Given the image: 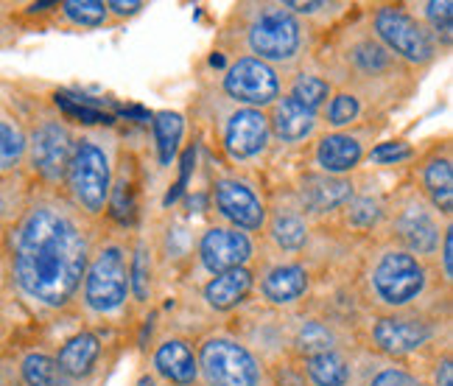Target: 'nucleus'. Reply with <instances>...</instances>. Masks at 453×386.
Returning <instances> with one entry per match:
<instances>
[{
    "label": "nucleus",
    "mask_w": 453,
    "mask_h": 386,
    "mask_svg": "<svg viewBox=\"0 0 453 386\" xmlns=\"http://www.w3.org/2000/svg\"><path fill=\"white\" fill-rule=\"evenodd\" d=\"M90 252V219L54 190L31 197L9 227L12 280L23 300L45 313L73 305Z\"/></svg>",
    "instance_id": "nucleus-1"
},
{
    "label": "nucleus",
    "mask_w": 453,
    "mask_h": 386,
    "mask_svg": "<svg viewBox=\"0 0 453 386\" xmlns=\"http://www.w3.org/2000/svg\"><path fill=\"white\" fill-rule=\"evenodd\" d=\"M118 143L107 129H87L76 135L71 163L65 171V199L71 202L81 216L98 219L107 210L112 174H115Z\"/></svg>",
    "instance_id": "nucleus-2"
},
{
    "label": "nucleus",
    "mask_w": 453,
    "mask_h": 386,
    "mask_svg": "<svg viewBox=\"0 0 453 386\" xmlns=\"http://www.w3.org/2000/svg\"><path fill=\"white\" fill-rule=\"evenodd\" d=\"M428 283L431 269L426 260L383 241L364 272V300H370L375 313L417 308L428 291Z\"/></svg>",
    "instance_id": "nucleus-3"
},
{
    "label": "nucleus",
    "mask_w": 453,
    "mask_h": 386,
    "mask_svg": "<svg viewBox=\"0 0 453 386\" xmlns=\"http://www.w3.org/2000/svg\"><path fill=\"white\" fill-rule=\"evenodd\" d=\"M247 9L243 20V45L250 54L260 62L280 67H297L305 59L311 28L300 20L297 14L288 12L286 4H252L241 6Z\"/></svg>",
    "instance_id": "nucleus-4"
},
{
    "label": "nucleus",
    "mask_w": 453,
    "mask_h": 386,
    "mask_svg": "<svg viewBox=\"0 0 453 386\" xmlns=\"http://www.w3.org/2000/svg\"><path fill=\"white\" fill-rule=\"evenodd\" d=\"M339 73L344 76L347 90L358 93L361 98H370L380 90H389V87H397L403 81V76H409L411 70L397 62L387 48L378 42V37L372 34V28L367 31H353L339 48Z\"/></svg>",
    "instance_id": "nucleus-5"
},
{
    "label": "nucleus",
    "mask_w": 453,
    "mask_h": 386,
    "mask_svg": "<svg viewBox=\"0 0 453 386\" xmlns=\"http://www.w3.org/2000/svg\"><path fill=\"white\" fill-rule=\"evenodd\" d=\"M129 247L110 238L93 243L90 263L81 280V305L93 317H115L129 303Z\"/></svg>",
    "instance_id": "nucleus-6"
},
{
    "label": "nucleus",
    "mask_w": 453,
    "mask_h": 386,
    "mask_svg": "<svg viewBox=\"0 0 453 386\" xmlns=\"http://www.w3.org/2000/svg\"><path fill=\"white\" fill-rule=\"evenodd\" d=\"M370 28L378 42L409 70H423L440 57V45L431 31L420 23V17L403 6H375L370 12Z\"/></svg>",
    "instance_id": "nucleus-7"
},
{
    "label": "nucleus",
    "mask_w": 453,
    "mask_h": 386,
    "mask_svg": "<svg viewBox=\"0 0 453 386\" xmlns=\"http://www.w3.org/2000/svg\"><path fill=\"white\" fill-rule=\"evenodd\" d=\"M440 219L442 216L420 197V190H409L389 205L383 230L389 233V243L428 263L437 255L445 227L450 224V219H445V224Z\"/></svg>",
    "instance_id": "nucleus-8"
},
{
    "label": "nucleus",
    "mask_w": 453,
    "mask_h": 386,
    "mask_svg": "<svg viewBox=\"0 0 453 386\" xmlns=\"http://www.w3.org/2000/svg\"><path fill=\"white\" fill-rule=\"evenodd\" d=\"M437 317L417 308L372 313L364 328V339L375 353L387 359H411L417 353H426L437 342Z\"/></svg>",
    "instance_id": "nucleus-9"
},
{
    "label": "nucleus",
    "mask_w": 453,
    "mask_h": 386,
    "mask_svg": "<svg viewBox=\"0 0 453 386\" xmlns=\"http://www.w3.org/2000/svg\"><path fill=\"white\" fill-rule=\"evenodd\" d=\"M202 386H264L266 373L260 359L241 339L207 336L196 350Z\"/></svg>",
    "instance_id": "nucleus-10"
},
{
    "label": "nucleus",
    "mask_w": 453,
    "mask_h": 386,
    "mask_svg": "<svg viewBox=\"0 0 453 386\" xmlns=\"http://www.w3.org/2000/svg\"><path fill=\"white\" fill-rule=\"evenodd\" d=\"M28 146H26V166L31 177L42 188H62L67 163H71L73 151V129L67 127V120L54 112H42L31 124Z\"/></svg>",
    "instance_id": "nucleus-11"
},
{
    "label": "nucleus",
    "mask_w": 453,
    "mask_h": 386,
    "mask_svg": "<svg viewBox=\"0 0 453 386\" xmlns=\"http://www.w3.org/2000/svg\"><path fill=\"white\" fill-rule=\"evenodd\" d=\"M221 90L226 98L235 101L238 107L269 110L272 104L283 96V79H280V70H274L272 65L243 54L233 59V65L224 70Z\"/></svg>",
    "instance_id": "nucleus-12"
},
{
    "label": "nucleus",
    "mask_w": 453,
    "mask_h": 386,
    "mask_svg": "<svg viewBox=\"0 0 453 386\" xmlns=\"http://www.w3.org/2000/svg\"><path fill=\"white\" fill-rule=\"evenodd\" d=\"M378 127L358 124L350 129L325 132L313 143V168L327 177H350V174L367 160Z\"/></svg>",
    "instance_id": "nucleus-13"
},
{
    "label": "nucleus",
    "mask_w": 453,
    "mask_h": 386,
    "mask_svg": "<svg viewBox=\"0 0 453 386\" xmlns=\"http://www.w3.org/2000/svg\"><path fill=\"white\" fill-rule=\"evenodd\" d=\"M213 207L226 221V227H235L241 233H264L269 205L260 197L257 188L243 177H219L213 182Z\"/></svg>",
    "instance_id": "nucleus-14"
},
{
    "label": "nucleus",
    "mask_w": 453,
    "mask_h": 386,
    "mask_svg": "<svg viewBox=\"0 0 453 386\" xmlns=\"http://www.w3.org/2000/svg\"><path fill=\"white\" fill-rule=\"evenodd\" d=\"M272 143V129L266 110L235 107L221 127V149L233 163H252L266 154Z\"/></svg>",
    "instance_id": "nucleus-15"
},
{
    "label": "nucleus",
    "mask_w": 453,
    "mask_h": 386,
    "mask_svg": "<svg viewBox=\"0 0 453 386\" xmlns=\"http://www.w3.org/2000/svg\"><path fill=\"white\" fill-rule=\"evenodd\" d=\"M196 252L207 272L221 274L230 269L250 266V260L255 255V243L247 233L235 230V227L216 224V227H207L202 233Z\"/></svg>",
    "instance_id": "nucleus-16"
},
{
    "label": "nucleus",
    "mask_w": 453,
    "mask_h": 386,
    "mask_svg": "<svg viewBox=\"0 0 453 386\" xmlns=\"http://www.w3.org/2000/svg\"><path fill=\"white\" fill-rule=\"evenodd\" d=\"M356 190L353 177H327L319 171H305L297 182V202L308 219H325L342 213L347 202L356 197Z\"/></svg>",
    "instance_id": "nucleus-17"
},
{
    "label": "nucleus",
    "mask_w": 453,
    "mask_h": 386,
    "mask_svg": "<svg viewBox=\"0 0 453 386\" xmlns=\"http://www.w3.org/2000/svg\"><path fill=\"white\" fill-rule=\"evenodd\" d=\"M417 185H420V197L442 219L453 216V157L448 140H442V143H437L420 157V163H417Z\"/></svg>",
    "instance_id": "nucleus-18"
},
{
    "label": "nucleus",
    "mask_w": 453,
    "mask_h": 386,
    "mask_svg": "<svg viewBox=\"0 0 453 386\" xmlns=\"http://www.w3.org/2000/svg\"><path fill=\"white\" fill-rule=\"evenodd\" d=\"M137 202H141V163L132 151L118 149L107 213L120 227H132L137 219Z\"/></svg>",
    "instance_id": "nucleus-19"
},
{
    "label": "nucleus",
    "mask_w": 453,
    "mask_h": 386,
    "mask_svg": "<svg viewBox=\"0 0 453 386\" xmlns=\"http://www.w3.org/2000/svg\"><path fill=\"white\" fill-rule=\"evenodd\" d=\"M311 291V272L305 263L283 260L260 277V297L274 308H291L303 303Z\"/></svg>",
    "instance_id": "nucleus-20"
},
{
    "label": "nucleus",
    "mask_w": 453,
    "mask_h": 386,
    "mask_svg": "<svg viewBox=\"0 0 453 386\" xmlns=\"http://www.w3.org/2000/svg\"><path fill=\"white\" fill-rule=\"evenodd\" d=\"M266 118H269L272 137H277L280 143H288V146H297L311 137H317V132L322 127L317 112L305 110L303 104H297L286 93L266 110Z\"/></svg>",
    "instance_id": "nucleus-21"
},
{
    "label": "nucleus",
    "mask_w": 453,
    "mask_h": 386,
    "mask_svg": "<svg viewBox=\"0 0 453 386\" xmlns=\"http://www.w3.org/2000/svg\"><path fill=\"white\" fill-rule=\"evenodd\" d=\"M264 230L280 252L297 255L311 241V219L305 216V210L300 207L297 199L283 202V205H272Z\"/></svg>",
    "instance_id": "nucleus-22"
},
{
    "label": "nucleus",
    "mask_w": 453,
    "mask_h": 386,
    "mask_svg": "<svg viewBox=\"0 0 453 386\" xmlns=\"http://www.w3.org/2000/svg\"><path fill=\"white\" fill-rule=\"evenodd\" d=\"M154 373L171 386H196L199 383V364L196 350L182 336H168L154 347L151 353Z\"/></svg>",
    "instance_id": "nucleus-23"
},
{
    "label": "nucleus",
    "mask_w": 453,
    "mask_h": 386,
    "mask_svg": "<svg viewBox=\"0 0 453 386\" xmlns=\"http://www.w3.org/2000/svg\"><path fill=\"white\" fill-rule=\"evenodd\" d=\"M342 347H344L342 330L336 328V322H330L325 317H305L291 330V356L297 361L334 353V350Z\"/></svg>",
    "instance_id": "nucleus-24"
},
{
    "label": "nucleus",
    "mask_w": 453,
    "mask_h": 386,
    "mask_svg": "<svg viewBox=\"0 0 453 386\" xmlns=\"http://www.w3.org/2000/svg\"><path fill=\"white\" fill-rule=\"evenodd\" d=\"M252 289H255V272L250 266H241V269H230V272L213 274L204 283L202 297H204V303L211 305L213 311L230 313L243 300H247Z\"/></svg>",
    "instance_id": "nucleus-25"
},
{
    "label": "nucleus",
    "mask_w": 453,
    "mask_h": 386,
    "mask_svg": "<svg viewBox=\"0 0 453 386\" xmlns=\"http://www.w3.org/2000/svg\"><path fill=\"white\" fill-rule=\"evenodd\" d=\"M54 359L67 378L81 381L96 370V364L101 359V339L93 330H81L59 347V353Z\"/></svg>",
    "instance_id": "nucleus-26"
},
{
    "label": "nucleus",
    "mask_w": 453,
    "mask_h": 386,
    "mask_svg": "<svg viewBox=\"0 0 453 386\" xmlns=\"http://www.w3.org/2000/svg\"><path fill=\"white\" fill-rule=\"evenodd\" d=\"M28 132L26 124L17 118L6 104H0V180L14 177L26 163Z\"/></svg>",
    "instance_id": "nucleus-27"
},
{
    "label": "nucleus",
    "mask_w": 453,
    "mask_h": 386,
    "mask_svg": "<svg viewBox=\"0 0 453 386\" xmlns=\"http://www.w3.org/2000/svg\"><path fill=\"white\" fill-rule=\"evenodd\" d=\"M300 364H303V375L311 386H350L353 383V361L344 350L313 356Z\"/></svg>",
    "instance_id": "nucleus-28"
},
{
    "label": "nucleus",
    "mask_w": 453,
    "mask_h": 386,
    "mask_svg": "<svg viewBox=\"0 0 453 386\" xmlns=\"http://www.w3.org/2000/svg\"><path fill=\"white\" fill-rule=\"evenodd\" d=\"M387 210H389V202L380 199L378 193L356 190V197L342 210V224L353 233H375V230H383Z\"/></svg>",
    "instance_id": "nucleus-29"
},
{
    "label": "nucleus",
    "mask_w": 453,
    "mask_h": 386,
    "mask_svg": "<svg viewBox=\"0 0 453 386\" xmlns=\"http://www.w3.org/2000/svg\"><path fill=\"white\" fill-rule=\"evenodd\" d=\"M364 118V98L347 87H339L325 104V110L319 112V120L327 127V132H339V129H350L358 127Z\"/></svg>",
    "instance_id": "nucleus-30"
},
{
    "label": "nucleus",
    "mask_w": 453,
    "mask_h": 386,
    "mask_svg": "<svg viewBox=\"0 0 453 386\" xmlns=\"http://www.w3.org/2000/svg\"><path fill=\"white\" fill-rule=\"evenodd\" d=\"M286 96H291L297 104H303L305 110L319 115L325 110V104L330 101V96H334V81L325 79L322 73H313V70H297Z\"/></svg>",
    "instance_id": "nucleus-31"
},
{
    "label": "nucleus",
    "mask_w": 453,
    "mask_h": 386,
    "mask_svg": "<svg viewBox=\"0 0 453 386\" xmlns=\"http://www.w3.org/2000/svg\"><path fill=\"white\" fill-rule=\"evenodd\" d=\"M20 378L26 386H71L73 383L59 370L57 359L48 353H26L20 361Z\"/></svg>",
    "instance_id": "nucleus-32"
},
{
    "label": "nucleus",
    "mask_w": 453,
    "mask_h": 386,
    "mask_svg": "<svg viewBox=\"0 0 453 386\" xmlns=\"http://www.w3.org/2000/svg\"><path fill=\"white\" fill-rule=\"evenodd\" d=\"M154 140H157V151H160V163L171 166L173 157H177L180 140H182V115L157 112L154 115Z\"/></svg>",
    "instance_id": "nucleus-33"
},
{
    "label": "nucleus",
    "mask_w": 453,
    "mask_h": 386,
    "mask_svg": "<svg viewBox=\"0 0 453 386\" xmlns=\"http://www.w3.org/2000/svg\"><path fill=\"white\" fill-rule=\"evenodd\" d=\"M129 291L134 303H149L151 297V250L146 241H137V247L129 255Z\"/></svg>",
    "instance_id": "nucleus-34"
},
{
    "label": "nucleus",
    "mask_w": 453,
    "mask_h": 386,
    "mask_svg": "<svg viewBox=\"0 0 453 386\" xmlns=\"http://www.w3.org/2000/svg\"><path fill=\"white\" fill-rule=\"evenodd\" d=\"M62 14L76 28H101L110 20V9L104 0H67L62 4Z\"/></svg>",
    "instance_id": "nucleus-35"
},
{
    "label": "nucleus",
    "mask_w": 453,
    "mask_h": 386,
    "mask_svg": "<svg viewBox=\"0 0 453 386\" xmlns=\"http://www.w3.org/2000/svg\"><path fill=\"white\" fill-rule=\"evenodd\" d=\"M420 9V23L431 31V37L437 40L440 48H448L453 31V4L442 0V4H423Z\"/></svg>",
    "instance_id": "nucleus-36"
},
{
    "label": "nucleus",
    "mask_w": 453,
    "mask_h": 386,
    "mask_svg": "<svg viewBox=\"0 0 453 386\" xmlns=\"http://www.w3.org/2000/svg\"><path fill=\"white\" fill-rule=\"evenodd\" d=\"M414 157V146L406 143V140H387V143H378L370 149L367 160L375 166H397V163H406Z\"/></svg>",
    "instance_id": "nucleus-37"
},
{
    "label": "nucleus",
    "mask_w": 453,
    "mask_h": 386,
    "mask_svg": "<svg viewBox=\"0 0 453 386\" xmlns=\"http://www.w3.org/2000/svg\"><path fill=\"white\" fill-rule=\"evenodd\" d=\"M57 104L67 112V118L81 120V124H87V127H110L112 124V118L107 112H98L96 107H81L76 98L65 96V93H57Z\"/></svg>",
    "instance_id": "nucleus-38"
},
{
    "label": "nucleus",
    "mask_w": 453,
    "mask_h": 386,
    "mask_svg": "<svg viewBox=\"0 0 453 386\" xmlns=\"http://www.w3.org/2000/svg\"><path fill=\"white\" fill-rule=\"evenodd\" d=\"M426 386H453V359H450V347L431 350V361H428V378L423 381Z\"/></svg>",
    "instance_id": "nucleus-39"
},
{
    "label": "nucleus",
    "mask_w": 453,
    "mask_h": 386,
    "mask_svg": "<svg viewBox=\"0 0 453 386\" xmlns=\"http://www.w3.org/2000/svg\"><path fill=\"white\" fill-rule=\"evenodd\" d=\"M367 386H426V383L417 373L406 370V367H380L367 381Z\"/></svg>",
    "instance_id": "nucleus-40"
},
{
    "label": "nucleus",
    "mask_w": 453,
    "mask_h": 386,
    "mask_svg": "<svg viewBox=\"0 0 453 386\" xmlns=\"http://www.w3.org/2000/svg\"><path fill=\"white\" fill-rule=\"evenodd\" d=\"M437 255H440V266H442V272H440L442 283H445V289H450V283H453V224L445 227V235H442Z\"/></svg>",
    "instance_id": "nucleus-41"
},
{
    "label": "nucleus",
    "mask_w": 453,
    "mask_h": 386,
    "mask_svg": "<svg viewBox=\"0 0 453 386\" xmlns=\"http://www.w3.org/2000/svg\"><path fill=\"white\" fill-rule=\"evenodd\" d=\"M107 9L115 17H134L141 9H146V4H141V0H132V4H120V0H112V4H107Z\"/></svg>",
    "instance_id": "nucleus-42"
}]
</instances>
